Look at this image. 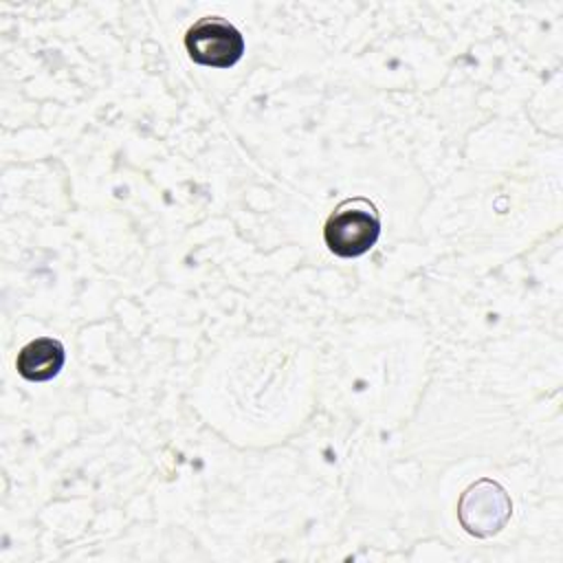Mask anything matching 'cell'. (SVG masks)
I'll return each instance as SVG.
<instances>
[{
    "label": "cell",
    "instance_id": "obj_3",
    "mask_svg": "<svg viewBox=\"0 0 563 563\" xmlns=\"http://www.w3.org/2000/svg\"><path fill=\"white\" fill-rule=\"evenodd\" d=\"M185 48L200 66L231 68L244 55V37L227 18L205 15L185 31Z\"/></svg>",
    "mask_w": 563,
    "mask_h": 563
},
{
    "label": "cell",
    "instance_id": "obj_2",
    "mask_svg": "<svg viewBox=\"0 0 563 563\" xmlns=\"http://www.w3.org/2000/svg\"><path fill=\"white\" fill-rule=\"evenodd\" d=\"M512 517L510 493L490 477L471 482L457 499V519L464 532L477 539L499 534Z\"/></svg>",
    "mask_w": 563,
    "mask_h": 563
},
{
    "label": "cell",
    "instance_id": "obj_4",
    "mask_svg": "<svg viewBox=\"0 0 563 563\" xmlns=\"http://www.w3.org/2000/svg\"><path fill=\"white\" fill-rule=\"evenodd\" d=\"M66 363L64 343L55 336H37L29 341L15 358L18 374L33 383H44L55 378Z\"/></svg>",
    "mask_w": 563,
    "mask_h": 563
},
{
    "label": "cell",
    "instance_id": "obj_1",
    "mask_svg": "<svg viewBox=\"0 0 563 563\" xmlns=\"http://www.w3.org/2000/svg\"><path fill=\"white\" fill-rule=\"evenodd\" d=\"M380 238V209L365 196L343 198L325 218L323 242L339 257H358Z\"/></svg>",
    "mask_w": 563,
    "mask_h": 563
}]
</instances>
